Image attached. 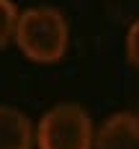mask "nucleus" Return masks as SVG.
<instances>
[{"label": "nucleus", "mask_w": 139, "mask_h": 149, "mask_svg": "<svg viewBox=\"0 0 139 149\" xmlns=\"http://www.w3.org/2000/svg\"><path fill=\"white\" fill-rule=\"evenodd\" d=\"M15 46L36 64H54L67 54L70 23L62 10L52 5H34L21 10L15 26Z\"/></svg>", "instance_id": "1"}, {"label": "nucleus", "mask_w": 139, "mask_h": 149, "mask_svg": "<svg viewBox=\"0 0 139 149\" xmlns=\"http://www.w3.org/2000/svg\"><path fill=\"white\" fill-rule=\"evenodd\" d=\"M95 123L90 113L77 103H57L36 123L39 149H93Z\"/></svg>", "instance_id": "2"}, {"label": "nucleus", "mask_w": 139, "mask_h": 149, "mask_svg": "<svg viewBox=\"0 0 139 149\" xmlns=\"http://www.w3.org/2000/svg\"><path fill=\"white\" fill-rule=\"evenodd\" d=\"M93 149H139V113H111L95 129Z\"/></svg>", "instance_id": "3"}, {"label": "nucleus", "mask_w": 139, "mask_h": 149, "mask_svg": "<svg viewBox=\"0 0 139 149\" xmlns=\"http://www.w3.org/2000/svg\"><path fill=\"white\" fill-rule=\"evenodd\" d=\"M36 126L13 105H0V149H34Z\"/></svg>", "instance_id": "4"}, {"label": "nucleus", "mask_w": 139, "mask_h": 149, "mask_svg": "<svg viewBox=\"0 0 139 149\" xmlns=\"http://www.w3.org/2000/svg\"><path fill=\"white\" fill-rule=\"evenodd\" d=\"M18 18H21V10L13 0H0V49H5L15 39Z\"/></svg>", "instance_id": "5"}, {"label": "nucleus", "mask_w": 139, "mask_h": 149, "mask_svg": "<svg viewBox=\"0 0 139 149\" xmlns=\"http://www.w3.org/2000/svg\"><path fill=\"white\" fill-rule=\"evenodd\" d=\"M126 59L139 70V18L126 31Z\"/></svg>", "instance_id": "6"}]
</instances>
